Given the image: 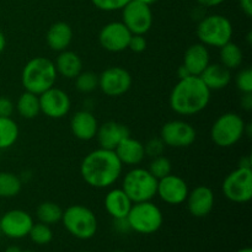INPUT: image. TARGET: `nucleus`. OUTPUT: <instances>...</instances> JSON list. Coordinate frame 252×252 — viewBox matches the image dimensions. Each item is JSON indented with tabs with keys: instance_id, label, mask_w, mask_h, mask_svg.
I'll return each instance as SVG.
<instances>
[{
	"instance_id": "nucleus-36",
	"label": "nucleus",
	"mask_w": 252,
	"mask_h": 252,
	"mask_svg": "<svg viewBox=\"0 0 252 252\" xmlns=\"http://www.w3.org/2000/svg\"><path fill=\"white\" fill-rule=\"evenodd\" d=\"M165 147H166V145L164 144L161 138H152V139L148 140L144 144L145 157H150L153 159V158L162 155L164 154Z\"/></svg>"
},
{
	"instance_id": "nucleus-32",
	"label": "nucleus",
	"mask_w": 252,
	"mask_h": 252,
	"mask_svg": "<svg viewBox=\"0 0 252 252\" xmlns=\"http://www.w3.org/2000/svg\"><path fill=\"white\" fill-rule=\"evenodd\" d=\"M149 172L155 177L157 180L162 179V177L167 176L172 172V164L166 157L164 155H159V157L153 158L152 161L149 164Z\"/></svg>"
},
{
	"instance_id": "nucleus-38",
	"label": "nucleus",
	"mask_w": 252,
	"mask_h": 252,
	"mask_svg": "<svg viewBox=\"0 0 252 252\" xmlns=\"http://www.w3.org/2000/svg\"><path fill=\"white\" fill-rule=\"evenodd\" d=\"M14 110L15 105L12 103V101L10 98L4 97V96H0V118L11 117Z\"/></svg>"
},
{
	"instance_id": "nucleus-45",
	"label": "nucleus",
	"mask_w": 252,
	"mask_h": 252,
	"mask_svg": "<svg viewBox=\"0 0 252 252\" xmlns=\"http://www.w3.org/2000/svg\"><path fill=\"white\" fill-rule=\"evenodd\" d=\"M5 47H6V38H5L4 33H2L1 31H0V54L4 52Z\"/></svg>"
},
{
	"instance_id": "nucleus-6",
	"label": "nucleus",
	"mask_w": 252,
	"mask_h": 252,
	"mask_svg": "<svg viewBox=\"0 0 252 252\" xmlns=\"http://www.w3.org/2000/svg\"><path fill=\"white\" fill-rule=\"evenodd\" d=\"M158 180L144 167H133L123 177L121 189L133 203L152 201L157 196Z\"/></svg>"
},
{
	"instance_id": "nucleus-4",
	"label": "nucleus",
	"mask_w": 252,
	"mask_h": 252,
	"mask_svg": "<svg viewBox=\"0 0 252 252\" xmlns=\"http://www.w3.org/2000/svg\"><path fill=\"white\" fill-rule=\"evenodd\" d=\"M62 223L70 235L80 240H89L97 231V218L90 208L74 204L63 211Z\"/></svg>"
},
{
	"instance_id": "nucleus-9",
	"label": "nucleus",
	"mask_w": 252,
	"mask_h": 252,
	"mask_svg": "<svg viewBox=\"0 0 252 252\" xmlns=\"http://www.w3.org/2000/svg\"><path fill=\"white\" fill-rule=\"evenodd\" d=\"M221 189L233 203H248L252 197V170L240 166L233 170L224 179Z\"/></svg>"
},
{
	"instance_id": "nucleus-34",
	"label": "nucleus",
	"mask_w": 252,
	"mask_h": 252,
	"mask_svg": "<svg viewBox=\"0 0 252 252\" xmlns=\"http://www.w3.org/2000/svg\"><path fill=\"white\" fill-rule=\"evenodd\" d=\"M235 85L241 94L252 93V70L251 68L241 69L235 78Z\"/></svg>"
},
{
	"instance_id": "nucleus-43",
	"label": "nucleus",
	"mask_w": 252,
	"mask_h": 252,
	"mask_svg": "<svg viewBox=\"0 0 252 252\" xmlns=\"http://www.w3.org/2000/svg\"><path fill=\"white\" fill-rule=\"evenodd\" d=\"M177 76H179V79H185L191 76V73H189V69L182 64V65H180L179 69H177Z\"/></svg>"
},
{
	"instance_id": "nucleus-16",
	"label": "nucleus",
	"mask_w": 252,
	"mask_h": 252,
	"mask_svg": "<svg viewBox=\"0 0 252 252\" xmlns=\"http://www.w3.org/2000/svg\"><path fill=\"white\" fill-rule=\"evenodd\" d=\"M130 37L132 33L122 21H112L101 29L98 42L105 51L118 53L128 49Z\"/></svg>"
},
{
	"instance_id": "nucleus-1",
	"label": "nucleus",
	"mask_w": 252,
	"mask_h": 252,
	"mask_svg": "<svg viewBox=\"0 0 252 252\" xmlns=\"http://www.w3.org/2000/svg\"><path fill=\"white\" fill-rule=\"evenodd\" d=\"M123 165L115 150H93L85 155L80 164V175L84 181L94 189H103L113 186L121 177Z\"/></svg>"
},
{
	"instance_id": "nucleus-14",
	"label": "nucleus",
	"mask_w": 252,
	"mask_h": 252,
	"mask_svg": "<svg viewBox=\"0 0 252 252\" xmlns=\"http://www.w3.org/2000/svg\"><path fill=\"white\" fill-rule=\"evenodd\" d=\"M33 225L31 214L22 209H11L0 218V233L10 239H24L29 236Z\"/></svg>"
},
{
	"instance_id": "nucleus-37",
	"label": "nucleus",
	"mask_w": 252,
	"mask_h": 252,
	"mask_svg": "<svg viewBox=\"0 0 252 252\" xmlns=\"http://www.w3.org/2000/svg\"><path fill=\"white\" fill-rule=\"evenodd\" d=\"M128 49H130L134 53H142L147 49V39L144 34H132L128 43Z\"/></svg>"
},
{
	"instance_id": "nucleus-35",
	"label": "nucleus",
	"mask_w": 252,
	"mask_h": 252,
	"mask_svg": "<svg viewBox=\"0 0 252 252\" xmlns=\"http://www.w3.org/2000/svg\"><path fill=\"white\" fill-rule=\"evenodd\" d=\"M130 0H91L94 6L102 11H117L122 10Z\"/></svg>"
},
{
	"instance_id": "nucleus-10",
	"label": "nucleus",
	"mask_w": 252,
	"mask_h": 252,
	"mask_svg": "<svg viewBox=\"0 0 252 252\" xmlns=\"http://www.w3.org/2000/svg\"><path fill=\"white\" fill-rule=\"evenodd\" d=\"M122 22L132 34H145L153 26L150 5L130 0L122 9Z\"/></svg>"
},
{
	"instance_id": "nucleus-33",
	"label": "nucleus",
	"mask_w": 252,
	"mask_h": 252,
	"mask_svg": "<svg viewBox=\"0 0 252 252\" xmlns=\"http://www.w3.org/2000/svg\"><path fill=\"white\" fill-rule=\"evenodd\" d=\"M29 236L32 243L37 244V245H47L53 239V231H52V229L47 224L33 223L29 233Z\"/></svg>"
},
{
	"instance_id": "nucleus-26",
	"label": "nucleus",
	"mask_w": 252,
	"mask_h": 252,
	"mask_svg": "<svg viewBox=\"0 0 252 252\" xmlns=\"http://www.w3.org/2000/svg\"><path fill=\"white\" fill-rule=\"evenodd\" d=\"M15 107H16L17 113L26 120H33L41 113L38 95H34L29 91H25L20 95Z\"/></svg>"
},
{
	"instance_id": "nucleus-40",
	"label": "nucleus",
	"mask_w": 252,
	"mask_h": 252,
	"mask_svg": "<svg viewBox=\"0 0 252 252\" xmlns=\"http://www.w3.org/2000/svg\"><path fill=\"white\" fill-rule=\"evenodd\" d=\"M240 106L243 110L250 112L252 110V93L243 94L240 98Z\"/></svg>"
},
{
	"instance_id": "nucleus-41",
	"label": "nucleus",
	"mask_w": 252,
	"mask_h": 252,
	"mask_svg": "<svg viewBox=\"0 0 252 252\" xmlns=\"http://www.w3.org/2000/svg\"><path fill=\"white\" fill-rule=\"evenodd\" d=\"M239 5L246 16H252V0H239Z\"/></svg>"
},
{
	"instance_id": "nucleus-20",
	"label": "nucleus",
	"mask_w": 252,
	"mask_h": 252,
	"mask_svg": "<svg viewBox=\"0 0 252 252\" xmlns=\"http://www.w3.org/2000/svg\"><path fill=\"white\" fill-rule=\"evenodd\" d=\"M115 153L122 165H128V166H137L145 158L144 144L130 135L125 138L116 147Z\"/></svg>"
},
{
	"instance_id": "nucleus-3",
	"label": "nucleus",
	"mask_w": 252,
	"mask_h": 252,
	"mask_svg": "<svg viewBox=\"0 0 252 252\" xmlns=\"http://www.w3.org/2000/svg\"><path fill=\"white\" fill-rule=\"evenodd\" d=\"M57 78L58 74L53 62L46 57H36L27 62L22 69L21 84L25 91L41 95L56 85Z\"/></svg>"
},
{
	"instance_id": "nucleus-5",
	"label": "nucleus",
	"mask_w": 252,
	"mask_h": 252,
	"mask_svg": "<svg viewBox=\"0 0 252 252\" xmlns=\"http://www.w3.org/2000/svg\"><path fill=\"white\" fill-rule=\"evenodd\" d=\"M234 30L228 17L219 14L208 15L198 22L197 37L206 47L220 48L231 41Z\"/></svg>"
},
{
	"instance_id": "nucleus-29",
	"label": "nucleus",
	"mask_w": 252,
	"mask_h": 252,
	"mask_svg": "<svg viewBox=\"0 0 252 252\" xmlns=\"http://www.w3.org/2000/svg\"><path fill=\"white\" fill-rule=\"evenodd\" d=\"M22 180L19 175L9 171H0V198H14L20 193Z\"/></svg>"
},
{
	"instance_id": "nucleus-22",
	"label": "nucleus",
	"mask_w": 252,
	"mask_h": 252,
	"mask_svg": "<svg viewBox=\"0 0 252 252\" xmlns=\"http://www.w3.org/2000/svg\"><path fill=\"white\" fill-rule=\"evenodd\" d=\"M211 63L208 47L204 44L194 43L186 49L184 54V65L189 69L191 75L199 76Z\"/></svg>"
},
{
	"instance_id": "nucleus-13",
	"label": "nucleus",
	"mask_w": 252,
	"mask_h": 252,
	"mask_svg": "<svg viewBox=\"0 0 252 252\" xmlns=\"http://www.w3.org/2000/svg\"><path fill=\"white\" fill-rule=\"evenodd\" d=\"M38 98L41 112L52 120H61L70 111V97L65 91L56 86L42 93Z\"/></svg>"
},
{
	"instance_id": "nucleus-12",
	"label": "nucleus",
	"mask_w": 252,
	"mask_h": 252,
	"mask_svg": "<svg viewBox=\"0 0 252 252\" xmlns=\"http://www.w3.org/2000/svg\"><path fill=\"white\" fill-rule=\"evenodd\" d=\"M160 138L166 147L189 148L196 142L197 132L189 122L174 120L162 126Z\"/></svg>"
},
{
	"instance_id": "nucleus-50",
	"label": "nucleus",
	"mask_w": 252,
	"mask_h": 252,
	"mask_svg": "<svg viewBox=\"0 0 252 252\" xmlns=\"http://www.w3.org/2000/svg\"><path fill=\"white\" fill-rule=\"evenodd\" d=\"M81 252H91V251H81Z\"/></svg>"
},
{
	"instance_id": "nucleus-2",
	"label": "nucleus",
	"mask_w": 252,
	"mask_h": 252,
	"mask_svg": "<svg viewBox=\"0 0 252 252\" xmlns=\"http://www.w3.org/2000/svg\"><path fill=\"white\" fill-rule=\"evenodd\" d=\"M211 93L199 76L180 79L170 94L169 103L175 113L193 116L206 110L211 101Z\"/></svg>"
},
{
	"instance_id": "nucleus-23",
	"label": "nucleus",
	"mask_w": 252,
	"mask_h": 252,
	"mask_svg": "<svg viewBox=\"0 0 252 252\" xmlns=\"http://www.w3.org/2000/svg\"><path fill=\"white\" fill-rule=\"evenodd\" d=\"M46 41L49 48L54 52H63L68 49L73 41V30L70 25L63 21L53 24L47 31Z\"/></svg>"
},
{
	"instance_id": "nucleus-44",
	"label": "nucleus",
	"mask_w": 252,
	"mask_h": 252,
	"mask_svg": "<svg viewBox=\"0 0 252 252\" xmlns=\"http://www.w3.org/2000/svg\"><path fill=\"white\" fill-rule=\"evenodd\" d=\"M239 166H240V167H248V169H251V158L250 157L241 158L240 162H239Z\"/></svg>"
},
{
	"instance_id": "nucleus-11",
	"label": "nucleus",
	"mask_w": 252,
	"mask_h": 252,
	"mask_svg": "<svg viewBox=\"0 0 252 252\" xmlns=\"http://www.w3.org/2000/svg\"><path fill=\"white\" fill-rule=\"evenodd\" d=\"M132 86V75L122 66H110L98 75V89L108 97H120Z\"/></svg>"
},
{
	"instance_id": "nucleus-25",
	"label": "nucleus",
	"mask_w": 252,
	"mask_h": 252,
	"mask_svg": "<svg viewBox=\"0 0 252 252\" xmlns=\"http://www.w3.org/2000/svg\"><path fill=\"white\" fill-rule=\"evenodd\" d=\"M54 65L57 74L64 79H75L83 71V61L79 54L68 49L59 52Z\"/></svg>"
},
{
	"instance_id": "nucleus-7",
	"label": "nucleus",
	"mask_w": 252,
	"mask_h": 252,
	"mask_svg": "<svg viewBox=\"0 0 252 252\" xmlns=\"http://www.w3.org/2000/svg\"><path fill=\"white\" fill-rule=\"evenodd\" d=\"M126 219L130 230L144 235L157 233L164 223L161 209L152 201L133 203Z\"/></svg>"
},
{
	"instance_id": "nucleus-28",
	"label": "nucleus",
	"mask_w": 252,
	"mask_h": 252,
	"mask_svg": "<svg viewBox=\"0 0 252 252\" xmlns=\"http://www.w3.org/2000/svg\"><path fill=\"white\" fill-rule=\"evenodd\" d=\"M20 129L11 117L0 118V150L11 148L19 139Z\"/></svg>"
},
{
	"instance_id": "nucleus-42",
	"label": "nucleus",
	"mask_w": 252,
	"mask_h": 252,
	"mask_svg": "<svg viewBox=\"0 0 252 252\" xmlns=\"http://www.w3.org/2000/svg\"><path fill=\"white\" fill-rule=\"evenodd\" d=\"M225 0H197L201 6L204 7H214V6H218V5L223 4Z\"/></svg>"
},
{
	"instance_id": "nucleus-46",
	"label": "nucleus",
	"mask_w": 252,
	"mask_h": 252,
	"mask_svg": "<svg viewBox=\"0 0 252 252\" xmlns=\"http://www.w3.org/2000/svg\"><path fill=\"white\" fill-rule=\"evenodd\" d=\"M137 1L144 2V4H147V5H152V4H154V2H157L158 0H137Z\"/></svg>"
},
{
	"instance_id": "nucleus-48",
	"label": "nucleus",
	"mask_w": 252,
	"mask_h": 252,
	"mask_svg": "<svg viewBox=\"0 0 252 252\" xmlns=\"http://www.w3.org/2000/svg\"><path fill=\"white\" fill-rule=\"evenodd\" d=\"M16 252H34V251H30V250H21V249H17Z\"/></svg>"
},
{
	"instance_id": "nucleus-15",
	"label": "nucleus",
	"mask_w": 252,
	"mask_h": 252,
	"mask_svg": "<svg viewBox=\"0 0 252 252\" xmlns=\"http://www.w3.org/2000/svg\"><path fill=\"white\" fill-rule=\"evenodd\" d=\"M189 185L182 177L171 172L167 176L158 180L157 196L169 206H179L186 202L189 196Z\"/></svg>"
},
{
	"instance_id": "nucleus-8",
	"label": "nucleus",
	"mask_w": 252,
	"mask_h": 252,
	"mask_svg": "<svg viewBox=\"0 0 252 252\" xmlns=\"http://www.w3.org/2000/svg\"><path fill=\"white\" fill-rule=\"evenodd\" d=\"M245 121L238 113H223L212 126V140L220 148L234 147L245 135Z\"/></svg>"
},
{
	"instance_id": "nucleus-49",
	"label": "nucleus",
	"mask_w": 252,
	"mask_h": 252,
	"mask_svg": "<svg viewBox=\"0 0 252 252\" xmlns=\"http://www.w3.org/2000/svg\"><path fill=\"white\" fill-rule=\"evenodd\" d=\"M113 252H125V251H121V250H118V251H113Z\"/></svg>"
},
{
	"instance_id": "nucleus-17",
	"label": "nucleus",
	"mask_w": 252,
	"mask_h": 252,
	"mask_svg": "<svg viewBox=\"0 0 252 252\" xmlns=\"http://www.w3.org/2000/svg\"><path fill=\"white\" fill-rule=\"evenodd\" d=\"M189 214L196 218H204L214 207V193L209 187L198 186L189 192L186 198Z\"/></svg>"
},
{
	"instance_id": "nucleus-47",
	"label": "nucleus",
	"mask_w": 252,
	"mask_h": 252,
	"mask_svg": "<svg viewBox=\"0 0 252 252\" xmlns=\"http://www.w3.org/2000/svg\"><path fill=\"white\" fill-rule=\"evenodd\" d=\"M236 252H252V249L251 248H244V249H240L239 251Z\"/></svg>"
},
{
	"instance_id": "nucleus-51",
	"label": "nucleus",
	"mask_w": 252,
	"mask_h": 252,
	"mask_svg": "<svg viewBox=\"0 0 252 252\" xmlns=\"http://www.w3.org/2000/svg\"><path fill=\"white\" fill-rule=\"evenodd\" d=\"M0 152H1V150H0Z\"/></svg>"
},
{
	"instance_id": "nucleus-18",
	"label": "nucleus",
	"mask_w": 252,
	"mask_h": 252,
	"mask_svg": "<svg viewBox=\"0 0 252 252\" xmlns=\"http://www.w3.org/2000/svg\"><path fill=\"white\" fill-rule=\"evenodd\" d=\"M127 137H129V129L127 126L115 121H108L98 126L95 138L97 139L100 148L115 150L116 147Z\"/></svg>"
},
{
	"instance_id": "nucleus-39",
	"label": "nucleus",
	"mask_w": 252,
	"mask_h": 252,
	"mask_svg": "<svg viewBox=\"0 0 252 252\" xmlns=\"http://www.w3.org/2000/svg\"><path fill=\"white\" fill-rule=\"evenodd\" d=\"M115 220V229L121 234L128 233V231H132L129 228V224H128L127 219H113Z\"/></svg>"
},
{
	"instance_id": "nucleus-24",
	"label": "nucleus",
	"mask_w": 252,
	"mask_h": 252,
	"mask_svg": "<svg viewBox=\"0 0 252 252\" xmlns=\"http://www.w3.org/2000/svg\"><path fill=\"white\" fill-rule=\"evenodd\" d=\"M199 78L211 91L223 90L230 84L231 70L219 63H209V65L204 69Z\"/></svg>"
},
{
	"instance_id": "nucleus-27",
	"label": "nucleus",
	"mask_w": 252,
	"mask_h": 252,
	"mask_svg": "<svg viewBox=\"0 0 252 252\" xmlns=\"http://www.w3.org/2000/svg\"><path fill=\"white\" fill-rule=\"evenodd\" d=\"M219 57H220V64L229 70H235L243 64L244 61V52L240 48V46L234 42H228L220 47Z\"/></svg>"
},
{
	"instance_id": "nucleus-19",
	"label": "nucleus",
	"mask_w": 252,
	"mask_h": 252,
	"mask_svg": "<svg viewBox=\"0 0 252 252\" xmlns=\"http://www.w3.org/2000/svg\"><path fill=\"white\" fill-rule=\"evenodd\" d=\"M98 122L95 116L88 110L78 111L70 120V129L74 137L83 142L94 139L98 129Z\"/></svg>"
},
{
	"instance_id": "nucleus-31",
	"label": "nucleus",
	"mask_w": 252,
	"mask_h": 252,
	"mask_svg": "<svg viewBox=\"0 0 252 252\" xmlns=\"http://www.w3.org/2000/svg\"><path fill=\"white\" fill-rule=\"evenodd\" d=\"M75 88L81 94H90L98 88V75L93 71H81L75 78Z\"/></svg>"
},
{
	"instance_id": "nucleus-21",
	"label": "nucleus",
	"mask_w": 252,
	"mask_h": 252,
	"mask_svg": "<svg viewBox=\"0 0 252 252\" xmlns=\"http://www.w3.org/2000/svg\"><path fill=\"white\" fill-rule=\"evenodd\" d=\"M105 209L113 219L127 218L133 202L122 189H112L106 193L103 199Z\"/></svg>"
},
{
	"instance_id": "nucleus-52",
	"label": "nucleus",
	"mask_w": 252,
	"mask_h": 252,
	"mask_svg": "<svg viewBox=\"0 0 252 252\" xmlns=\"http://www.w3.org/2000/svg\"><path fill=\"white\" fill-rule=\"evenodd\" d=\"M0 234H1V233H0Z\"/></svg>"
},
{
	"instance_id": "nucleus-30",
	"label": "nucleus",
	"mask_w": 252,
	"mask_h": 252,
	"mask_svg": "<svg viewBox=\"0 0 252 252\" xmlns=\"http://www.w3.org/2000/svg\"><path fill=\"white\" fill-rule=\"evenodd\" d=\"M36 216L39 223L47 224V225H53L59 223L63 217V209L61 206L54 202H42L36 209Z\"/></svg>"
}]
</instances>
